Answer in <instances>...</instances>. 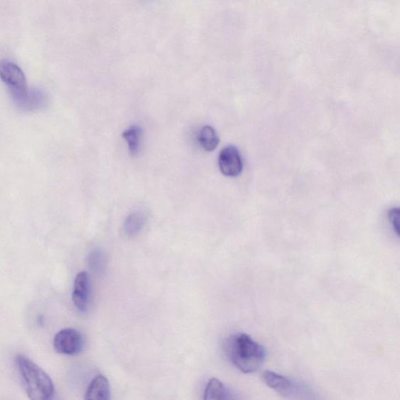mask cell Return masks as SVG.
I'll return each instance as SVG.
<instances>
[{
	"label": "cell",
	"instance_id": "6da1fadb",
	"mask_svg": "<svg viewBox=\"0 0 400 400\" xmlns=\"http://www.w3.org/2000/svg\"><path fill=\"white\" fill-rule=\"evenodd\" d=\"M227 357L244 374L257 372L266 359V349L250 335L238 333L229 336L223 344Z\"/></svg>",
	"mask_w": 400,
	"mask_h": 400
},
{
	"label": "cell",
	"instance_id": "7a4b0ae2",
	"mask_svg": "<svg viewBox=\"0 0 400 400\" xmlns=\"http://www.w3.org/2000/svg\"><path fill=\"white\" fill-rule=\"evenodd\" d=\"M16 364L30 400H53V382L41 367L23 355L16 357Z\"/></svg>",
	"mask_w": 400,
	"mask_h": 400
},
{
	"label": "cell",
	"instance_id": "3957f363",
	"mask_svg": "<svg viewBox=\"0 0 400 400\" xmlns=\"http://www.w3.org/2000/svg\"><path fill=\"white\" fill-rule=\"evenodd\" d=\"M84 338L81 333L74 329H65L56 334L53 347L58 353L63 355L74 356L83 351Z\"/></svg>",
	"mask_w": 400,
	"mask_h": 400
},
{
	"label": "cell",
	"instance_id": "277c9868",
	"mask_svg": "<svg viewBox=\"0 0 400 400\" xmlns=\"http://www.w3.org/2000/svg\"><path fill=\"white\" fill-rule=\"evenodd\" d=\"M263 380L268 387L286 399H302L305 395L298 384L276 372L265 371L263 374Z\"/></svg>",
	"mask_w": 400,
	"mask_h": 400
},
{
	"label": "cell",
	"instance_id": "5b68a950",
	"mask_svg": "<svg viewBox=\"0 0 400 400\" xmlns=\"http://www.w3.org/2000/svg\"><path fill=\"white\" fill-rule=\"evenodd\" d=\"M219 165L221 173L228 177H236L243 171V159L233 146L226 147L220 152Z\"/></svg>",
	"mask_w": 400,
	"mask_h": 400
},
{
	"label": "cell",
	"instance_id": "8992f818",
	"mask_svg": "<svg viewBox=\"0 0 400 400\" xmlns=\"http://www.w3.org/2000/svg\"><path fill=\"white\" fill-rule=\"evenodd\" d=\"M72 299L79 311L85 313L89 310L91 301V284L89 275L80 272L75 278Z\"/></svg>",
	"mask_w": 400,
	"mask_h": 400
},
{
	"label": "cell",
	"instance_id": "52a82bcc",
	"mask_svg": "<svg viewBox=\"0 0 400 400\" xmlns=\"http://www.w3.org/2000/svg\"><path fill=\"white\" fill-rule=\"evenodd\" d=\"M0 76L4 81L15 89L25 87L26 77L22 69L14 62L4 60L0 62Z\"/></svg>",
	"mask_w": 400,
	"mask_h": 400
},
{
	"label": "cell",
	"instance_id": "ba28073f",
	"mask_svg": "<svg viewBox=\"0 0 400 400\" xmlns=\"http://www.w3.org/2000/svg\"><path fill=\"white\" fill-rule=\"evenodd\" d=\"M204 400H240L233 390L218 379L208 381L204 390Z\"/></svg>",
	"mask_w": 400,
	"mask_h": 400
},
{
	"label": "cell",
	"instance_id": "9c48e42d",
	"mask_svg": "<svg viewBox=\"0 0 400 400\" xmlns=\"http://www.w3.org/2000/svg\"><path fill=\"white\" fill-rule=\"evenodd\" d=\"M85 400H110L108 379L101 374L95 376L87 388Z\"/></svg>",
	"mask_w": 400,
	"mask_h": 400
},
{
	"label": "cell",
	"instance_id": "30bf717a",
	"mask_svg": "<svg viewBox=\"0 0 400 400\" xmlns=\"http://www.w3.org/2000/svg\"><path fill=\"white\" fill-rule=\"evenodd\" d=\"M198 141L204 150L211 152L219 146V137L214 127L206 125L199 130Z\"/></svg>",
	"mask_w": 400,
	"mask_h": 400
},
{
	"label": "cell",
	"instance_id": "8fae6325",
	"mask_svg": "<svg viewBox=\"0 0 400 400\" xmlns=\"http://www.w3.org/2000/svg\"><path fill=\"white\" fill-rule=\"evenodd\" d=\"M147 221L146 215L140 211H135L127 216L125 222V231L127 236L138 235Z\"/></svg>",
	"mask_w": 400,
	"mask_h": 400
},
{
	"label": "cell",
	"instance_id": "7c38bea8",
	"mask_svg": "<svg viewBox=\"0 0 400 400\" xmlns=\"http://www.w3.org/2000/svg\"><path fill=\"white\" fill-rule=\"evenodd\" d=\"M142 134L141 127L137 125L130 127L122 134L124 140L127 142V146H129L130 153L133 156L139 154Z\"/></svg>",
	"mask_w": 400,
	"mask_h": 400
},
{
	"label": "cell",
	"instance_id": "4fadbf2b",
	"mask_svg": "<svg viewBox=\"0 0 400 400\" xmlns=\"http://www.w3.org/2000/svg\"><path fill=\"white\" fill-rule=\"evenodd\" d=\"M104 255L99 249H95L89 254L88 262L91 270L95 273H100L104 267Z\"/></svg>",
	"mask_w": 400,
	"mask_h": 400
},
{
	"label": "cell",
	"instance_id": "5bb4252c",
	"mask_svg": "<svg viewBox=\"0 0 400 400\" xmlns=\"http://www.w3.org/2000/svg\"><path fill=\"white\" fill-rule=\"evenodd\" d=\"M389 220L391 226H393L396 233L399 235V208H394L389 212Z\"/></svg>",
	"mask_w": 400,
	"mask_h": 400
}]
</instances>
